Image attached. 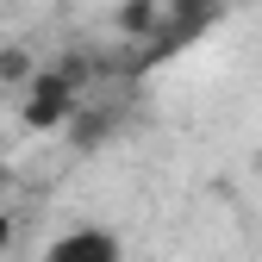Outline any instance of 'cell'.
Instances as JSON below:
<instances>
[{
  "instance_id": "1",
  "label": "cell",
  "mask_w": 262,
  "mask_h": 262,
  "mask_svg": "<svg viewBox=\"0 0 262 262\" xmlns=\"http://www.w3.org/2000/svg\"><path fill=\"white\" fill-rule=\"evenodd\" d=\"M44 262H125V244L106 231V225H75V231H62Z\"/></svg>"
},
{
  "instance_id": "2",
  "label": "cell",
  "mask_w": 262,
  "mask_h": 262,
  "mask_svg": "<svg viewBox=\"0 0 262 262\" xmlns=\"http://www.w3.org/2000/svg\"><path fill=\"white\" fill-rule=\"evenodd\" d=\"M69 100H75L69 75H44V81H38V94L25 100V119H31V125H56L62 113H69Z\"/></svg>"
}]
</instances>
